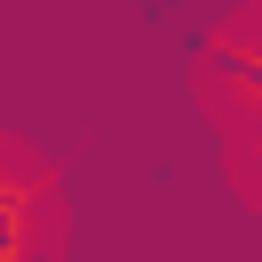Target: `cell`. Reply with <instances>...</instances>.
Listing matches in <instances>:
<instances>
[{"label": "cell", "instance_id": "obj_1", "mask_svg": "<svg viewBox=\"0 0 262 262\" xmlns=\"http://www.w3.org/2000/svg\"><path fill=\"white\" fill-rule=\"evenodd\" d=\"M205 82H213L237 115H254V123H262V33H229V41H213Z\"/></svg>", "mask_w": 262, "mask_h": 262}]
</instances>
